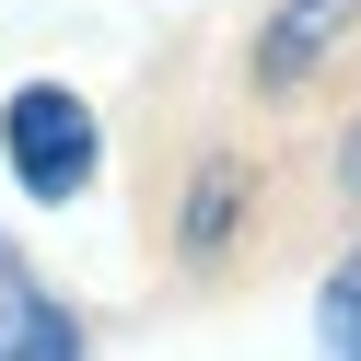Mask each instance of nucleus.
Here are the masks:
<instances>
[{"label":"nucleus","mask_w":361,"mask_h":361,"mask_svg":"<svg viewBox=\"0 0 361 361\" xmlns=\"http://www.w3.org/2000/svg\"><path fill=\"white\" fill-rule=\"evenodd\" d=\"M0 164H12V187L24 198H82L105 175V128H94V94H71V82H24V94H0Z\"/></svg>","instance_id":"nucleus-1"},{"label":"nucleus","mask_w":361,"mask_h":361,"mask_svg":"<svg viewBox=\"0 0 361 361\" xmlns=\"http://www.w3.org/2000/svg\"><path fill=\"white\" fill-rule=\"evenodd\" d=\"M350 24H361V0H280V12L257 24V94H268V105L303 94V82L338 59V35H350Z\"/></svg>","instance_id":"nucleus-2"},{"label":"nucleus","mask_w":361,"mask_h":361,"mask_svg":"<svg viewBox=\"0 0 361 361\" xmlns=\"http://www.w3.org/2000/svg\"><path fill=\"white\" fill-rule=\"evenodd\" d=\"M71 350H82V314L0 245V361H71Z\"/></svg>","instance_id":"nucleus-3"},{"label":"nucleus","mask_w":361,"mask_h":361,"mask_svg":"<svg viewBox=\"0 0 361 361\" xmlns=\"http://www.w3.org/2000/svg\"><path fill=\"white\" fill-rule=\"evenodd\" d=\"M245 187H257L245 164H198V187H187V221H175V245H187V257H221V245H233V221H245Z\"/></svg>","instance_id":"nucleus-4"},{"label":"nucleus","mask_w":361,"mask_h":361,"mask_svg":"<svg viewBox=\"0 0 361 361\" xmlns=\"http://www.w3.org/2000/svg\"><path fill=\"white\" fill-rule=\"evenodd\" d=\"M314 338L361 361V245H350V257H338V280H326V303H314Z\"/></svg>","instance_id":"nucleus-5"},{"label":"nucleus","mask_w":361,"mask_h":361,"mask_svg":"<svg viewBox=\"0 0 361 361\" xmlns=\"http://www.w3.org/2000/svg\"><path fill=\"white\" fill-rule=\"evenodd\" d=\"M338 198H361V128L338 140Z\"/></svg>","instance_id":"nucleus-6"}]
</instances>
